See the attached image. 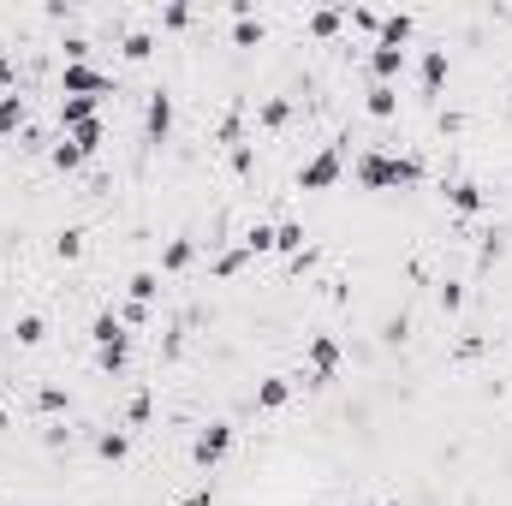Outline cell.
I'll return each instance as SVG.
<instances>
[{
	"mask_svg": "<svg viewBox=\"0 0 512 506\" xmlns=\"http://www.w3.org/2000/svg\"><path fill=\"white\" fill-rule=\"evenodd\" d=\"M221 447H226V429H209L203 441H197V459H203V465H209V459H221Z\"/></svg>",
	"mask_w": 512,
	"mask_h": 506,
	"instance_id": "1",
	"label": "cell"
}]
</instances>
